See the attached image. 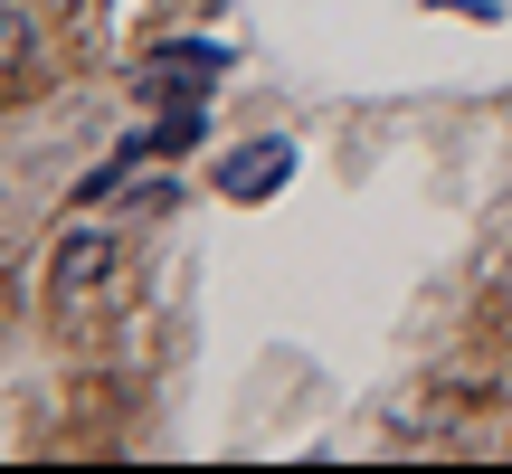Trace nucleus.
<instances>
[{
  "mask_svg": "<svg viewBox=\"0 0 512 474\" xmlns=\"http://www.w3.org/2000/svg\"><path fill=\"white\" fill-rule=\"evenodd\" d=\"M114 266H124V237H114V228H67L57 256H48V294H57V304H86Z\"/></svg>",
  "mask_w": 512,
  "mask_h": 474,
  "instance_id": "1",
  "label": "nucleus"
},
{
  "mask_svg": "<svg viewBox=\"0 0 512 474\" xmlns=\"http://www.w3.org/2000/svg\"><path fill=\"white\" fill-rule=\"evenodd\" d=\"M285 181H294V143L285 133H256V143H238L219 162V200H275Z\"/></svg>",
  "mask_w": 512,
  "mask_h": 474,
  "instance_id": "2",
  "label": "nucleus"
},
{
  "mask_svg": "<svg viewBox=\"0 0 512 474\" xmlns=\"http://www.w3.org/2000/svg\"><path fill=\"white\" fill-rule=\"evenodd\" d=\"M190 67H200V76H219V67H228V48H200V38H181V48H152V57H143V86L162 95V86H181Z\"/></svg>",
  "mask_w": 512,
  "mask_h": 474,
  "instance_id": "3",
  "label": "nucleus"
},
{
  "mask_svg": "<svg viewBox=\"0 0 512 474\" xmlns=\"http://www.w3.org/2000/svg\"><path fill=\"white\" fill-rule=\"evenodd\" d=\"M19 67H29V19H19V10H0V86H10Z\"/></svg>",
  "mask_w": 512,
  "mask_h": 474,
  "instance_id": "4",
  "label": "nucleus"
}]
</instances>
